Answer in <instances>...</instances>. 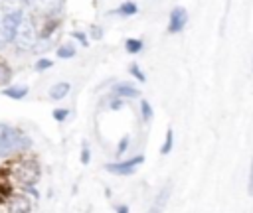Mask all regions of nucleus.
I'll use <instances>...</instances> for the list:
<instances>
[{
  "label": "nucleus",
  "mask_w": 253,
  "mask_h": 213,
  "mask_svg": "<svg viewBox=\"0 0 253 213\" xmlns=\"http://www.w3.org/2000/svg\"><path fill=\"white\" fill-rule=\"evenodd\" d=\"M30 144H32V140H30L24 132H20V130H16V128H8V130L4 132V136L0 138V156H2V158L12 156L14 152L28 148Z\"/></svg>",
  "instance_id": "nucleus-1"
},
{
  "label": "nucleus",
  "mask_w": 253,
  "mask_h": 213,
  "mask_svg": "<svg viewBox=\"0 0 253 213\" xmlns=\"http://www.w3.org/2000/svg\"><path fill=\"white\" fill-rule=\"evenodd\" d=\"M14 44L18 50H32L36 48L38 44V32H36V26L32 24V20L24 18L22 24L18 26L16 34H14Z\"/></svg>",
  "instance_id": "nucleus-2"
},
{
  "label": "nucleus",
  "mask_w": 253,
  "mask_h": 213,
  "mask_svg": "<svg viewBox=\"0 0 253 213\" xmlns=\"http://www.w3.org/2000/svg\"><path fill=\"white\" fill-rule=\"evenodd\" d=\"M145 162V156L139 154L131 160H123V162H111V164H105V170L111 172V174H117V176H131L135 174L137 166H141Z\"/></svg>",
  "instance_id": "nucleus-3"
},
{
  "label": "nucleus",
  "mask_w": 253,
  "mask_h": 213,
  "mask_svg": "<svg viewBox=\"0 0 253 213\" xmlns=\"http://www.w3.org/2000/svg\"><path fill=\"white\" fill-rule=\"evenodd\" d=\"M22 20H24L22 10H14V12H6V14H4L2 24H0V26H2V30H4L8 42H14V34H16V30H18V26L22 24Z\"/></svg>",
  "instance_id": "nucleus-4"
},
{
  "label": "nucleus",
  "mask_w": 253,
  "mask_h": 213,
  "mask_svg": "<svg viewBox=\"0 0 253 213\" xmlns=\"http://www.w3.org/2000/svg\"><path fill=\"white\" fill-rule=\"evenodd\" d=\"M188 24V12L182 6H176L170 12V20H168V34H180Z\"/></svg>",
  "instance_id": "nucleus-5"
},
{
  "label": "nucleus",
  "mask_w": 253,
  "mask_h": 213,
  "mask_svg": "<svg viewBox=\"0 0 253 213\" xmlns=\"http://www.w3.org/2000/svg\"><path fill=\"white\" fill-rule=\"evenodd\" d=\"M170 193H172V183H166V185L158 191V195L155 197V201H153V205L149 207L147 213H162L164 207H166V203H168V199H170Z\"/></svg>",
  "instance_id": "nucleus-6"
},
{
  "label": "nucleus",
  "mask_w": 253,
  "mask_h": 213,
  "mask_svg": "<svg viewBox=\"0 0 253 213\" xmlns=\"http://www.w3.org/2000/svg\"><path fill=\"white\" fill-rule=\"evenodd\" d=\"M38 176H40V170H38V166H36L34 162H24V164L20 166V170H18V178H20L26 185L34 183V182L38 180Z\"/></svg>",
  "instance_id": "nucleus-7"
},
{
  "label": "nucleus",
  "mask_w": 253,
  "mask_h": 213,
  "mask_svg": "<svg viewBox=\"0 0 253 213\" xmlns=\"http://www.w3.org/2000/svg\"><path fill=\"white\" fill-rule=\"evenodd\" d=\"M28 2L44 14H56L62 8V0H28Z\"/></svg>",
  "instance_id": "nucleus-8"
},
{
  "label": "nucleus",
  "mask_w": 253,
  "mask_h": 213,
  "mask_svg": "<svg viewBox=\"0 0 253 213\" xmlns=\"http://www.w3.org/2000/svg\"><path fill=\"white\" fill-rule=\"evenodd\" d=\"M113 93H115V97H121V99H137L141 95V91L129 83H117L113 87Z\"/></svg>",
  "instance_id": "nucleus-9"
},
{
  "label": "nucleus",
  "mask_w": 253,
  "mask_h": 213,
  "mask_svg": "<svg viewBox=\"0 0 253 213\" xmlns=\"http://www.w3.org/2000/svg\"><path fill=\"white\" fill-rule=\"evenodd\" d=\"M69 91H71V85L67 81H60V83H56V85L50 87V99L52 101H62V99L67 97Z\"/></svg>",
  "instance_id": "nucleus-10"
},
{
  "label": "nucleus",
  "mask_w": 253,
  "mask_h": 213,
  "mask_svg": "<svg viewBox=\"0 0 253 213\" xmlns=\"http://www.w3.org/2000/svg\"><path fill=\"white\" fill-rule=\"evenodd\" d=\"M8 209H10L8 213H30L32 205H30V201H28L24 195H16V197L10 201V207H8Z\"/></svg>",
  "instance_id": "nucleus-11"
},
{
  "label": "nucleus",
  "mask_w": 253,
  "mask_h": 213,
  "mask_svg": "<svg viewBox=\"0 0 253 213\" xmlns=\"http://www.w3.org/2000/svg\"><path fill=\"white\" fill-rule=\"evenodd\" d=\"M8 99H24L26 95H28V87L26 85H12V87H6L4 91H2Z\"/></svg>",
  "instance_id": "nucleus-12"
},
{
  "label": "nucleus",
  "mask_w": 253,
  "mask_h": 213,
  "mask_svg": "<svg viewBox=\"0 0 253 213\" xmlns=\"http://www.w3.org/2000/svg\"><path fill=\"white\" fill-rule=\"evenodd\" d=\"M137 12H139V8H137L135 2H123V4L115 10V14H119V16H135Z\"/></svg>",
  "instance_id": "nucleus-13"
},
{
  "label": "nucleus",
  "mask_w": 253,
  "mask_h": 213,
  "mask_svg": "<svg viewBox=\"0 0 253 213\" xmlns=\"http://www.w3.org/2000/svg\"><path fill=\"white\" fill-rule=\"evenodd\" d=\"M172 146H174V130H172V126H168V128H166V138H164V144H162L160 152L166 156V154H170Z\"/></svg>",
  "instance_id": "nucleus-14"
},
{
  "label": "nucleus",
  "mask_w": 253,
  "mask_h": 213,
  "mask_svg": "<svg viewBox=\"0 0 253 213\" xmlns=\"http://www.w3.org/2000/svg\"><path fill=\"white\" fill-rule=\"evenodd\" d=\"M125 50L129 54H139L143 52V40H137V38H129L125 42Z\"/></svg>",
  "instance_id": "nucleus-15"
},
{
  "label": "nucleus",
  "mask_w": 253,
  "mask_h": 213,
  "mask_svg": "<svg viewBox=\"0 0 253 213\" xmlns=\"http://www.w3.org/2000/svg\"><path fill=\"white\" fill-rule=\"evenodd\" d=\"M56 54H58V58H62V60H69V58L75 56V48H73L71 44H65V46H60Z\"/></svg>",
  "instance_id": "nucleus-16"
},
{
  "label": "nucleus",
  "mask_w": 253,
  "mask_h": 213,
  "mask_svg": "<svg viewBox=\"0 0 253 213\" xmlns=\"http://www.w3.org/2000/svg\"><path fill=\"white\" fill-rule=\"evenodd\" d=\"M141 113H143V119L149 122V121H153V115H155V111H153V107H151V103L147 101V99H141Z\"/></svg>",
  "instance_id": "nucleus-17"
},
{
  "label": "nucleus",
  "mask_w": 253,
  "mask_h": 213,
  "mask_svg": "<svg viewBox=\"0 0 253 213\" xmlns=\"http://www.w3.org/2000/svg\"><path fill=\"white\" fill-rule=\"evenodd\" d=\"M10 67L4 63V61H0V85H4V83H8L10 81Z\"/></svg>",
  "instance_id": "nucleus-18"
},
{
  "label": "nucleus",
  "mask_w": 253,
  "mask_h": 213,
  "mask_svg": "<svg viewBox=\"0 0 253 213\" xmlns=\"http://www.w3.org/2000/svg\"><path fill=\"white\" fill-rule=\"evenodd\" d=\"M129 71H131V75H133L137 81H141V83H145V81H147V75H145V73L139 69V65H137V63H131Z\"/></svg>",
  "instance_id": "nucleus-19"
},
{
  "label": "nucleus",
  "mask_w": 253,
  "mask_h": 213,
  "mask_svg": "<svg viewBox=\"0 0 253 213\" xmlns=\"http://www.w3.org/2000/svg\"><path fill=\"white\" fill-rule=\"evenodd\" d=\"M129 142H131V138H129V136H123V138H121L119 148H117V158H121V156L125 154V150L129 148Z\"/></svg>",
  "instance_id": "nucleus-20"
},
{
  "label": "nucleus",
  "mask_w": 253,
  "mask_h": 213,
  "mask_svg": "<svg viewBox=\"0 0 253 213\" xmlns=\"http://www.w3.org/2000/svg\"><path fill=\"white\" fill-rule=\"evenodd\" d=\"M52 65H54V61H52V60H48V58H42V60H38V61H36V69H38V71L50 69Z\"/></svg>",
  "instance_id": "nucleus-21"
},
{
  "label": "nucleus",
  "mask_w": 253,
  "mask_h": 213,
  "mask_svg": "<svg viewBox=\"0 0 253 213\" xmlns=\"http://www.w3.org/2000/svg\"><path fill=\"white\" fill-rule=\"evenodd\" d=\"M247 193L253 195V156H251V166H249V176H247Z\"/></svg>",
  "instance_id": "nucleus-22"
},
{
  "label": "nucleus",
  "mask_w": 253,
  "mask_h": 213,
  "mask_svg": "<svg viewBox=\"0 0 253 213\" xmlns=\"http://www.w3.org/2000/svg\"><path fill=\"white\" fill-rule=\"evenodd\" d=\"M89 160H91V152H89L87 142H83V148H81V164H89Z\"/></svg>",
  "instance_id": "nucleus-23"
},
{
  "label": "nucleus",
  "mask_w": 253,
  "mask_h": 213,
  "mask_svg": "<svg viewBox=\"0 0 253 213\" xmlns=\"http://www.w3.org/2000/svg\"><path fill=\"white\" fill-rule=\"evenodd\" d=\"M67 115H69V111H67V109H56V111H54V119H56V121H60V122H62V121H65V119H67Z\"/></svg>",
  "instance_id": "nucleus-24"
},
{
  "label": "nucleus",
  "mask_w": 253,
  "mask_h": 213,
  "mask_svg": "<svg viewBox=\"0 0 253 213\" xmlns=\"http://www.w3.org/2000/svg\"><path fill=\"white\" fill-rule=\"evenodd\" d=\"M91 38L101 40V38H103V30H101L99 26H91Z\"/></svg>",
  "instance_id": "nucleus-25"
},
{
  "label": "nucleus",
  "mask_w": 253,
  "mask_h": 213,
  "mask_svg": "<svg viewBox=\"0 0 253 213\" xmlns=\"http://www.w3.org/2000/svg\"><path fill=\"white\" fill-rule=\"evenodd\" d=\"M73 38H75V40H79V42H81V46H85V48H87V38H85V34H83V32H73Z\"/></svg>",
  "instance_id": "nucleus-26"
},
{
  "label": "nucleus",
  "mask_w": 253,
  "mask_h": 213,
  "mask_svg": "<svg viewBox=\"0 0 253 213\" xmlns=\"http://www.w3.org/2000/svg\"><path fill=\"white\" fill-rule=\"evenodd\" d=\"M121 107H123V99H121V97H117L115 101H111V109H113V111H119Z\"/></svg>",
  "instance_id": "nucleus-27"
},
{
  "label": "nucleus",
  "mask_w": 253,
  "mask_h": 213,
  "mask_svg": "<svg viewBox=\"0 0 253 213\" xmlns=\"http://www.w3.org/2000/svg\"><path fill=\"white\" fill-rule=\"evenodd\" d=\"M6 44H10V42H8L6 34H4V30H2V26H0V48H2V46H6Z\"/></svg>",
  "instance_id": "nucleus-28"
},
{
  "label": "nucleus",
  "mask_w": 253,
  "mask_h": 213,
  "mask_svg": "<svg viewBox=\"0 0 253 213\" xmlns=\"http://www.w3.org/2000/svg\"><path fill=\"white\" fill-rule=\"evenodd\" d=\"M115 209H117V213H129V207L126 205H117Z\"/></svg>",
  "instance_id": "nucleus-29"
},
{
  "label": "nucleus",
  "mask_w": 253,
  "mask_h": 213,
  "mask_svg": "<svg viewBox=\"0 0 253 213\" xmlns=\"http://www.w3.org/2000/svg\"><path fill=\"white\" fill-rule=\"evenodd\" d=\"M8 130V126H4V124H0V138H2L4 136V132Z\"/></svg>",
  "instance_id": "nucleus-30"
},
{
  "label": "nucleus",
  "mask_w": 253,
  "mask_h": 213,
  "mask_svg": "<svg viewBox=\"0 0 253 213\" xmlns=\"http://www.w3.org/2000/svg\"><path fill=\"white\" fill-rule=\"evenodd\" d=\"M251 69H253V60H251Z\"/></svg>",
  "instance_id": "nucleus-31"
}]
</instances>
